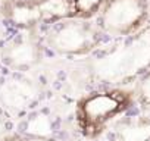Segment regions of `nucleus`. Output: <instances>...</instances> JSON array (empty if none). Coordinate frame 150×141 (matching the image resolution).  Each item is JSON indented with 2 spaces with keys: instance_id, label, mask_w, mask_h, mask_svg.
Wrapping results in <instances>:
<instances>
[{
  "instance_id": "11",
  "label": "nucleus",
  "mask_w": 150,
  "mask_h": 141,
  "mask_svg": "<svg viewBox=\"0 0 150 141\" xmlns=\"http://www.w3.org/2000/svg\"><path fill=\"white\" fill-rule=\"evenodd\" d=\"M3 141H27V140H25V138H22V137H18V135H12V137L5 138Z\"/></svg>"
},
{
  "instance_id": "3",
  "label": "nucleus",
  "mask_w": 150,
  "mask_h": 141,
  "mask_svg": "<svg viewBox=\"0 0 150 141\" xmlns=\"http://www.w3.org/2000/svg\"><path fill=\"white\" fill-rule=\"evenodd\" d=\"M105 38L96 21L75 16L49 25L46 32V44L63 56L91 54L102 47Z\"/></svg>"
},
{
  "instance_id": "6",
  "label": "nucleus",
  "mask_w": 150,
  "mask_h": 141,
  "mask_svg": "<svg viewBox=\"0 0 150 141\" xmlns=\"http://www.w3.org/2000/svg\"><path fill=\"white\" fill-rule=\"evenodd\" d=\"M110 141H150V116H127L113 126Z\"/></svg>"
},
{
  "instance_id": "4",
  "label": "nucleus",
  "mask_w": 150,
  "mask_h": 141,
  "mask_svg": "<svg viewBox=\"0 0 150 141\" xmlns=\"http://www.w3.org/2000/svg\"><path fill=\"white\" fill-rule=\"evenodd\" d=\"M149 16L150 0H106L96 22L105 37L125 38L146 27Z\"/></svg>"
},
{
  "instance_id": "5",
  "label": "nucleus",
  "mask_w": 150,
  "mask_h": 141,
  "mask_svg": "<svg viewBox=\"0 0 150 141\" xmlns=\"http://www.w3.org/2000/svg\"><path fill=\"white\" fill-rule=\"evenodd\" d=\"M72 16V0H24L9 9L11 22L22 28L52 25Z\"/></svg>"
},
{
  "instance_id": "7",
  "label": "nucleus",
  "mask_w": 150,
  "mask_h": 141,
  "mask_svg": "<svg viewBox=\"0 0 150 141\" xmlns=\"http://www.w3.org/2000/svg\"><path fill=\"white\" fill-rule=\"evenodd\" d=\"M24 132L28 140H49L53 141V135L56 132L53 119L46 113H35L25 122Z\"/></svg>"
},
{
  "instance_id": "10",
  "label": "nucleus",
  "mask_w": 150,
  "mask_h": 141,
  "mask_svg": "<svg viewBox=\"0 0 150 141\" xmlns=\"http://www.w3.org/2000/svg\"><path fill=\"white\" fill-rule=\"evenodd\" d=\"M106 0H72L74 16L83 19H93L99 15Z\"/></svg>"
},
{
  "instance_id": "1",
  "label": "nucleus",
  "mask_w": 150,
  "mask_h": 141,
  "mask_svg": "<svg viewBox=\"0 0 150 141\" xmlns=\"http://www.w3.org/2000/svg\"><path fill=\"white\" fill-rule=\"evenodd\" d=\"M121 40L97 53L90 63V74L100 88H122L141 81L150 72V24Z\"/></svg>"
},
{
  "instance_id": "2",
  "label": "nucleus",
  "mask_w": 150,
  "mask_h": 141,
  "mask_svg": "<svg viewBox=\"0 0 150 141\" xmlns=\"http://www.w3.org/2000/svg\"><path fill=\"white\" fill-rule=\"evenodd\" d=\"M132 94L124 88L105 87L84 96L75 110L77 125L86 138H96L105 132L112 121L122 116L132 104Z\"/></svg>"
},
{
  "instance_id": "8",
  "label": "nucleus",
  "mask_w": 150,
  "mask_h": 141,
  "mask_svg": "<svg viewBox=\"0 0 150 141\" xmlns=\"http://www.w3.org/2000/svg\"><path fill=\"white\" fill-rule=\"evenodd\" d=\"M8 57L13 65L18 66L31 65L38 57V46L33 40H18L11 46Z\"/></svg>"
},
{
  "instance_id": "9",
  "label": "nucleus",
  "mask_w": 150,
  "mask_h": 141,
  "mask_svg": "<svg viewBox=\"0 0 150 141\" xmlns=\"http://www.w3.org/2000/svg\"><path fill=\"white\" fill-rule=\"evenodd\" d=\"M35 97V90L25 81H16L15 85L6 90V102L12 107H25Z\"/></svg>"
}]
</instances>
